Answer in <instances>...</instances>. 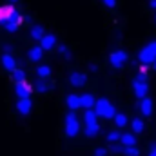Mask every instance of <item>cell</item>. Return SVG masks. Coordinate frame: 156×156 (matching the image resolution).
I'll use <instances>...</instances> for the list:
<instances>
[{
	"mask_svg": "<svg viewBox=\"0 0 156 156\" xmlns=\"http://www.w3.org/2000/svg\"><path fill=\"white\" fill-rule=\"evenodd\" d=\"M94 109V113H96V116H102L105 118V120H111V118L116 115V109H115V105L107 100V98H98V100H94V105H93Z\"/></svg>",
	"mask_w": 156,
	"mask_h": 156,
	"instance_id": "1",
	"label": "cell"
},
{
	"mask_svg": "<svg viewBox=\"0 0 156 156\" xmlns=\"http://www.w3.org/2000/svg\"><path fill=\"white\" fill-rule=\"evenodd\" d=\"M83 122H85V136H87V138H94V136L100 133V125H98L96 113L93 111V107H91V109H85Z\"/></svg>",
	"mask_w": 156,
	"mask_h": 156,
	"instance_id": "2",
	"label": "cell"
},
{
	"mask_svg": "<svg viewBox=\"0 0 156 156\" xmlns=\"http://www.w3.org/2000/svg\"><path fill=\"white\" fill-rule=\"evenodd\" d=\"M64 131H66V136L67 138H75L78 133H80V122H78V116L75 115V111H69L66 115Z\"/></svg>",
	"mask_w": 156,
	"mask_h": 156,
	"instance_id": "3",
	"label": "cell"
},
{
	"mask_svg": "<svg viewBox=\"0 0 156 156\" xmlns=\"http://www.w3.org/2000/svg\"><path fill=\"white\" fill-rule=\"evenodd\" d=\"M153 60H156V40L151 42V44H147V45L140 51V55H138V62H140L142 66H151Z\"/></svg>",
	"mask_w": 156,
	"mask_h": 156,
	"instance_id": "4",
	"label": "cell"
},
{
	"mask_svg": "<svg viewBox=\"0 0 156 156\" xmlns=\"http://www.w3.org/2000/svg\"><path fill=\"white\" fill-rule=\"evenodd\" d=\"M22 22H24V18H22V15H20V11H15L2 26H4V29L7 31V33H16L18 29H20V26H22Z\"/></svg>",
	"mask_w": 156,
	"mask_h": 156,
	"instance_id": "5",
	"label": "cell"
},
{
	"mask_svg": "<svg viewBox=\"0 0 156 156\" xmlns=\"http://www.w3.org/2000/svg\"><path fill=\"white\" fill-rule=\"evenodd\" d=\"M125 62H127V53L122 51V49L113 51V53L109 55V64H111L115 69H122V67L125 66Z\"/></svg>",
	"mask_w": 156,
	"mask_h": 156,
	"instance_id": "6",
	"label": "cell"
},
{
	"mask_svg": "<svg viewBox=\"0 0 156 156\" xmlns=\"http://www.w3.org/2000/svg\"><path fill=\"white\" fill-rule=\"evenodd\" d=\"M133 89H134L136 98L140 100V98L147 96V93H149V83H145V82H138V80H133Z\"/></svg>",
	"mask_w": 156,
	"mask_h": 156,
	"instance_id": "7",
	"label": "cell"
},
{
	"mask_svg": "<svg viewBox=\"0 0 156 156\" xmlns=\"http://www.w3.org/2000/svg\"><path fill=\"white\" fill-rule=\"evenodd\" d=\"M15 93H16L18 98H29L31 93H33V87L29 83H26V82H18L16 87H15Z\"/></svg>",
	"mask_w": 156,
	"mask_h": 156,
	"instance_id": "8",
	"label": "cell"
},
{
	"mask_svg": "<svg viewBox=\"0 0 156 156\" xmlns=\"http://www.w3.org/2000/svg\"><path fill=\"white\" fill-rule=\"evenodd\" d=\"M138 109L142 111V115H144V116H147V118H149L151 115H153V100H151V98H147V96L140 98Z\"/></svg>",
	"mask_w": 156,
	"mask_h": 156,
	"instance_id": "9",
	"label": "cell"
},
{
	"mask_svg": "<svg viewBox=\"0 0 156 156\" xmlns=\"http://www.w3.org/2000/svg\"><path fill=\"white\" fill-rule=\"evenodd\" d=\"M31 100L29 98H18V102H16V111L22 115V116H27L29 113H31Z\"/></svg>",
	"mask_w": 156,
	"mask_h": 156,
	"instance_id": "10",
	"label": "cell"
},
{
	"mask_svg": "<svg viewBox=\"0 0 156 156\" xmlns=\"http://www.w3.org/2000/svg\"><path fill=\"white\" fill-rule=\"evenodd\" d=\"M85 82H87V76H85L83 73L73 71V73L69 75V83H71L73 87H82V85H85Z\"/></svg>",
	"mask_w": 156,
	"mask_h": 156,
	"instance_id": "11",
	"label": "cell"
},
{
	"mask_svg": "<svg viewBox=\"0 0 156 156\" xmlns=\"http://www.w3.org/2000/svg\"><path fill=\"white\" fill-rule=\"evenodd\" d=\"M55 45H56V37H55V35H44V37L40 38V47H42L44 51H51Z\"/></svg>",
	"mask_w": 156,
	"mask_h": 156,
	"instance_id": "12",
	"label": "cell"
},
{
	"mask_svg": "<svg viewBox=\"0 0 156 156\" xmlns=\"http://www.w3.org/2000/svg\"><path fill=\"white\" fill-rule=\"evenodd\" d=\"M2 66H4V69H5V71H9V73H11V71H15V69H16V60H15L9 53H4V55H2Z\"/></svg>",
	"mask_w": 156,
	"mask_h": 156,
	"instance_id": "13",
	"label": "cell"
},
{
	"mask_svg": "<svg viewBox=\"0 0 156 156\" xmlns=\"http://www.w3.org/2000/svg\"><path fill=\"white\" fill-rule=\"evenodd\" d=\"M15 11H16V7H15L13 4H9V5H0V24H4Z\"/></svg>",
	"mask_w": 156,
	"mask_h": 156,
	"instance_id": "14",
	"label": "cell"
},
{
	"mask_svg": "<svg viewBox=\"0 0 156 156\" xmlns=\"http://www.w3.org/2000/svg\"><path fill=\"white\" fill-rule=\"evenodd\" d=\"M42 56H44V49L40 45H35V47H31L27 51V58L31 62H38V60H42Z\"/></svg>",
	"mask_w": 156,
	"mask_h": 156,
	"instance_id": "15",
	"label": "cell"
},
{
	"mask_svg": "<svg viewBox=\"0 0 156 156\" xmlns=\"http://www.w3.org/2000/svg\"><path fill=\"white\" fill-rule=\"evenodd\" d=\"M66 104H67V107L71 111H76V109H80V96L78 94H67L66 96Z\"/></svg>",
	"mask_w": 156,
	"mask_h": 156,
	"instance_id": "16",
	"label": "cell"
},
{
	"mask_svg": "<svg viewBox=\"0 0 156 156\" xmlns=\"http://www.w3.org/2000/svg\"><path fill=\"white\" fill-rule=\"evenodd\" d=\"M120 145L127 147V145H136V136L131 134V133H125V134H120Z\"/></svg>",
	"mask_w": 156,
	"mask_h": 156,
	"instance_id": "17",
	"label": "cell"
},
{
	"mask_svg": "<svg viewBox=\"0 0 156 156\" xmlns=\"http://www.w3.org/2000/svg\"><path fill=\"white\" fill-rule=\"evenodd\" d=\"M94 105V96L93 94H80V107L91 109Z\"/></svg>",
	"mask_w": 156,
	"mask_h": 156,
	"instance_id": "18",
	"label": "cell"
},
{
	"mask_svg": "<svg viewBox=\"0 0 156 156\" xmlns=\"http://www.w3.org/2000/svg\"><path fill=\"white\" fill-rule=\"evenodd\" d=\"M51 87H53V85H51V83H47V82H45V80H42V78H40L38 82L35 83V91H37V93H40V94L47 93Z\"/></svg>",
	"mask_w": 156,
	"mask_h": 156,
	"instance_id": "19",
	"label": "cell"
},
{
	"mask_svg": "<svg viewBox=\"0 0 156 156\" xmlns=\"http://www.w3.org/2000/svg\"><path fill=\"white\" fill-rule=\"evenodd\" d=\"M122 154L123 156H140V149L136 145H127V147L122 145Z\"/></svg>",
	"mask_w": 156,
	"mask_h": 156,
	"instance_id": "20",
	"label": "cell"
},
{
	"mask_svg": "<svg viewBox=\"0 0 156 156\" xmlns=\"http://www.w3.org/2000/svg\"><path fill=\"white\" fill-rule=\"evenodd\" d=\"M37 75H38V78H42V80L49 78L51 76V67H49V66H38V67H37Z\"/></svg>",
	"mask_w": 156,
	"mask_h": 156,
	"instance_id": "21",
	"label": "cell"
},
{
	"mask_svg": "<svg viewBox=\"0 0 156 156\" xmlns=\"http://www.w3.org/2000/svg\"><path fill=\"white\" fill-rule=\"evenodd\" d=\"M29 35H31V38H33V40H40L45 33H44V27H42V26H33Z\"/></svg>",
	"mask_w": 156,
	"mask_h": 156,
	"instance_id": "22",
	"label": "cell"
},
{
	"mask_svg": "<svg viewBox=\"0 0 156 156\" xmlns=\"http://www.w3.org/2000/svg\"><path fill=\"white\" fill-rule=\"evenodd\" d=\"M11 76L15 80V83H18V82H26V73L22 71V69H15V71H11Z\"/></svg>",
	"mask_w": 156,
	"mask_h": 156,
	"instance_id": "23",
	"label": "cell"
},
{
	"mask_svg": "<svg viewBox=\"0 0 156 156\" xmlns=\"http://www.w3.org/2000/svg\"><path fill=\"white\" fill-rule=\"evenodd\" d=\"M113 120H115V123H116L118 127H125V125H127V116L122 115V113H116V115L113 116Z\"/></svg>",
	"mask_w": 156,
	"mask_h": 156,
	"instance_id": "24",
	"label": "cell"
},
{
	"mask_svg": "<svg viewBox=\"0 0 156 156\" xmlns=\"http://www.w3.org/2000/svg\"><path fill=\"white\" fill-rule=\"evenodd\" d=\"M144 127H145V125H144V120H142V118H134V120H133V131H134L136 134L142 133Z\"/></svg>",
	"mask_w": 156,
	"mask_h": 156,
	"instance_id": "25",
	"label": "cell"
},
{
	"mask_svg": "<svg viewBox=\"0 0 156 156\" xmlns=\"http://www.w3.org/2000/svg\"><path fill=\"white\" fill-rule=\"evenodd\" d=\"M118 140H120V133H118V131H111V133L107 134V142H109V144H115Z\"/></svg>",
	"mask_w": 156,
	"mask_h": 156,
	"instance_id": "26",
	"label": "cell"
},
{
	"mask_svg": "<svg viewBox=\"0 0 156 156\" xmlns=\"http://www.w3.org/2000/svg\"><path fill=\"white\" fill-rule=\"evenodd\" d=\"M58 51H60V55H62V56H66V60H71V51L67 49V45H60V47H58Z\"/></svg>",
	"mask_w": 156,
	"mask_h": 156,
	"instance_id": "27",
	"label": "cell"
},
{
	"mask_svg": "<svg viewBox=\"0 0 156 156\" xmlns=\"http://www.w3.org/2000/svg\"><path fill=\"white\" fill-rule=\"evenodd\" d=\"M109 153H113V154H122V145L120 144H111V147H109Z\"/></svg>",
	"mask_w": 156,
	"mask_h": 156,
	"instance_id": "28",
	"label": "cell"
},
{
	"mask_svg": "<svg viewBox=\"0 0 156 156\" xmlns=\"http://www.w3.org/2000/svg\"><path fill=\"white\" fill-rule=\"evenodd\" d=\"M93 156H107V149L105 147H98V149H94Z\"/></svg>",
	"mask_w": 156,
	"mask_h": 156,
	"instance_id": "29",
	"label": "cell"
},
{
	"mask_svg": "<svg viewBox=\"0 0 156 156\" xmlns=\"http://www.w3.org/2000/svg\"><path fill=\"white\" fill-rule=\"evenodd\" d=\"M102 2H104V5H105V7H109V9L116 5V0H102Z\"/></svg>",
	"mask_w": 156,
	"mask_h": 156,
	"instance_id": "30",
	"label": "cell"
},
{
	"mask_svg": "<svg viewBox=\"0 0 156 156\" xmlns=\"http://www.w3.org/2000/svg\"><path fill=\"white\" fill-rule=\"evenodd\" d=\"M149 156H156V144L149 147Z\"/></svg>",
	"mask_w": 156,
	"mask_h": 156,
	"instance_id": "31",
	"label": "cell"
},
{
	"mask_svg": "<svg viewBox=\"0 0 156 156\" xmlns=\"http://www.w3.org/2000/svg\"><path fill=\"white\" fill-rule=\"evenodd\" d=\"M149 7H153V9H156V0H149Z\"/></svg>",
	"mask_w": 156,
	"mask_h": 156,
	"instance_id": "32",
	"label": "cell"
},
{
	"mask_svg": "<svg viewBox=\"0 0 156 156\" xmlns=\"http://www.w3.org/2000/svg\"><path fill=\"white\" fill-rule=\"evenodd\" d=\"M4 53H11V45H4Z\"/></svg>",
	"mask_w": 156,
	"mask_h": 156,
	"instance_id": "33",
	"label": "cell"
},
{
	"mask_svg": "<svg viewBox=\"0 0 156 156\" xmlns=\"http://www.w3.org/2000/svg\"><path fill=\"white\" fill-rule=\"evenodd\" d=\"M151 67H153V69L156 71V60H153V62H151Z\"/></svg>",
	"mask_w": 156,
	"mask_h": 156,
	"instance_id": "34",
	"label": "cell"
},
{
	"mask_svg": "<svg viewBox=\"0 0 156 156\" xmlns=\"http://www.w3.org/2000/svg\"><path fill=\"white\" fill-rule=\"evenodd\" d=\"M9 2H13V4H15V2H18V0H9Z\"/></svg>",
	"mask_w": 156,
	"mask_h": 156,
	"instance_id": "35",
	"label": "cell"
}]
</instances>
